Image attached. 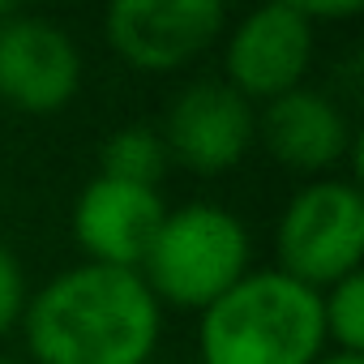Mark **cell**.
Masks as SVG:
<instances>
[{
  "mask_svg": "<svg viewBox=\"0 0 364 364\" xmlns=\"http://www.w3.org/2000/svg\"><path fill=\"white\" fill-rule=\"evenodd\" d=\"M22 338L35 364H150L163 309L137 270L77 262L31 291Z\"/></svg>",
  "mask_w": 364,
  "mask_h": 364,
  "instance_id": "obj_1",
  "label": "cell"
},
{
  "mask_svg": "<svg viewBox=\"0 0 364 364\" xmlns=\"http://www.w3.org/2000/svg\"><path fill=\"white\" fill-rule=\"evenodd\" d=\"M321 351V291L274 266L249 270L198 313V364H313Z\"/></svg>",
  "mask_w": 364,
  "mask_h": 364,
  "instance_id": "obj_2",
  "label": "cell"
},
{
  "mask_svg": "<svg viewBox=\"0 0 364 364\" xmlns=\"http://www.w3.org/2000/svg\"><path fill=\"white\" fill-rule=\"evenodd\" d=\"M253 270V236L245 219L219 202L167 206L154 245L141 262V279L159 309L202 313Z\"/></svg>",
  "mask_w": 364,
  "mask_h": 364,
  "instance_id": "obj_3",
  "label": "cell"
},
{
  "mask_svg": "<svg viewBox=\"0 0 364 364\" xmlns=\"http://www.w3.org/2000/svg\"><path fill=\"white\" fill-rule=\"evenodd\" d=\"M364 262V198L355 180L321 176L283 202L274 223V270L326 291Z\"/></svg>",
  "mask_w": 364,
  "mask_h": 364,
  "instance_id": "obj_4",
  "label": "cell"
},
{
  "mask_svg": "<svg viewBox=\"0 0 364 364\" xmlns=\"http://www.w3.org/2000/svg\"><path fill=\"white\" fill-rule=\"evenodd\" d=\"M223 31L219 0H116L103 14L107 48L137 73H180Z\"/></svg>",
  "mask_w": 364,
  "mask_h": 364,
  "instance_id": "obj_5",
  "label": "cell"
},
{
  "mask_svg": "<svg viewBox=\"0 0 364 364\" xmlns=\"http://www.w3.org/2000/svg\"><path fill=\"white\" fill-rule=\"evenodd\" d=\"M159 133L171 154V167L210 180L236 171L257 146V107L223 77H198L171 99Z\"/></svg>",
  "mask_w": 364,
  "mask_h": 364,
  "instance_id": "obj_6",
  "label": "cell"
},
{
  "mask_svg": "<svg viewBox=\"0 0 364 364\" xmlns=\"http://www.w3.org/2000/svg\"><path fill=\"white\" fill-rule=\"evenodd\" d=\"M317 31L300 14L296 0L249 9L223 43V82L245 95L253 107L304 86V73L313 65Z\"/></svg>",
  "mask_w": 364,
  "mask_h": 364,
  "instance_id": "obj_7",
  "label": "cell"
},
{
  "mask_svg": "<svg viewBox=\"0 0 364 364\" xmlns=\"http://www.w3.org/2000/svg\"><path fill=\"white\" fill-rule=\"evenodd\" d=\"M77 90L82 52L60 22L22 9L0 22V103L22 116H56Z\"/></svg>",
  "mask_w": 364,
  "mask_h": 364,
  "instance_id": "obj_8",
  "label": "cell"
},
{
  "mask_svg": "<svg viewBox=\"0 0 364 364\" xmlns=\"http://www.w3.org/2000/svg\"><path fill=\"white\" fill-rule=\"evenodd\" d=\"M257 141L291 176L321 180L347 159H360V133L347 112L313 86H296L257 107Z\"/></svg>",
  "mask_w": 364,
  "mask_h": 364,
  "instance_id": "obj_9",
  "label": "cell"
},
{
  "mask_svg": "<svg viewBox=\"0 0 364 364\" xmlns=\"http://www.w3.org/2000/svg\"><path fill=\"white\" fill-rule=\"evenodd\" d=\"M163 215H167L163 189L95 176L82 185V193L73 202L69 228H73V240L90 266L141 270Z\"/></svg>",
  "mask_w": 364,
  "mask_h": 364,
  "instance_id": "obj_10",
  "label": "cell"
},
{
  "mask_svg": "<svg viewBox=\"0 0 364 364\" xmlns=\"http://www.w3.org/2000/svg\"><path fill=\"white\" fill-rule=\"evenodd\" d=\"M167 171H171V154L163 146L159 124H120L99 146V176L159 189L167 180Z\"/></svg>",
  "mask_w": 364,
  "mask_h": 364,
  "instance_id": "obj_11",
  "label": "cell"
},
{
  "mask_svg": "<svg viewBox=\"0 0 364 364\" xmlns=\"http://www.w3.org/2000/svg\"><path fill=\"white\" fill-rule=\"evenodd\" d=\"M321 321H326L330 351L364 355V274L360 270L321 291Z\"/></svg>",
  "mask_w": 364,
  "mask_h": 364,
  "instance_id": "obj_12",
  "label": "cell"
},
{
  "mask_svg": "<svg viewBox=\"0 0 364 364\" xmlns=\"http://www.w3.org/2000/svg\"><path fill=\"white\" fill-rule=\"evenodd\" d=\"M26 300H31V283H26V266L22 257L0 240V338L9 330L22 326V313H26Z\"/></svg>",
  "mask_w": 364,
  "mask_h": 364,
  "instance_id": "obj_13",
  "label": "cell"
},
{
  "mask_svg": "<svg viewBox=\"0 0 364 364\" xmlns=\"http://www.w3.org/2000/svg\"><path fill=\"white\" fill-rule=\"evenodd\" d=\"M300 14L313 22V31L321 22H351L364 14V0H330V5H313V0H300Z\"/></svg>",
  "mask_w": 364,
  "mask_h": 364,
  "instance_id": "obj_14",
  "label": "cell"
},
{
  "mask_svg": "<svg viewBox=\"0 0 364 364\" xmlns=\"http://www.w3.org/2000/svg\"><path fill=\"white\" fill-rule=\"evenodd\" d=\"M313 364H364V355H347V351H321Z\"/></svg>",
  "mask_w": 364,
  "mask_h": 364,
  "instance_id": "obj_15",
  "label": "cell"
},
{
  "mask_svg": "<svg viewBox=\"0 0 364 364\" xmlns=\"http://www.w3.org/2000/svg\"><path fill=\"white\" fill-rule=\"evenodd\" d=\"M150 364H180V360H159V355H154V360H150Z\"/></svg>",
  "mask_w": 364,
  "mask_h": 364,
  "instance_id": "obj_16",
  "label": "cell"
},
{
  "mask_svg": "<svg viewBox=\"0 0 364 364\" xmlns=\"http://www.w3.org/2000/svg\"><path fill=\"white\" fill-rule=\"evenodd\" d=\"M0 364H14V360H5V355H0Z\"/></svg>",
  "mask_w": 364,
  "mask_h": 364,
  "instance_id": "obj_17",
  "label": "cell"
}]
</instances>
